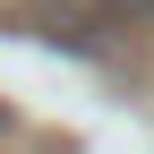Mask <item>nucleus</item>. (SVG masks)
Masks as SVG:
<instances>
[{"instance_id":"1","label":"nucleus","mask_w":154,"mask_h":154,"mask_svg":"<svg viewBox=\"0 0 154 154\" xmlns=\"http://www.w3.org/2000/svg\"><path fill=\"white\" fill-rule=\"evenodd\" d=\"M103 17H120V26H137V34H154V0H94Z\"/></svg>"}]
</instances>
